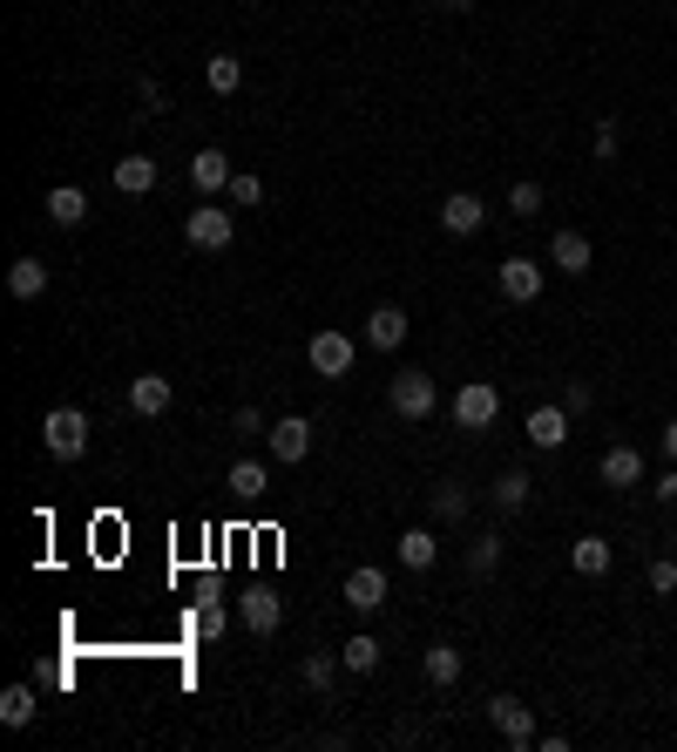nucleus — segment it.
<instances>
[{
	"label": "nucleus",
	"mask_w": 677,
	"mask_h": 752,
	"mask_svg": "<svg viewBox=\"0 0 677 752\" xmlns=\"http://www.w3.org/2000/svg\"><path fill=\"white\" fill-rule=\"evenodd\" d=\"M89 434H95V427H89L82 407H55V414L42 420V448H48L55 461H82V454H89Z\"/></svg>",
	"instance_id": "obj_1"
},
{
	"label": "nucleus",
	"mask_w": 677,
	"mask_h": 752,
	"mask_svg": "<svg viewBox=\"0 0 677 752\" xmlns=\"http://www.w3.org/2000/svg\"><path fill=\"white\" fill-rule=\"evenodd\" d=\"M386 407L400 414V420H427L433 407H441V393H433V380H427L420 367H407V373L386 380Z\"/></svg>",
	"instance_id": "obj_2"
},
{
	"label": "nucleus",
	"mask_w": 677,
	"mask_h": 752,
	"mask_svg": "<svg viewBox=\"0 0 677 752\" xmlns=\"http://www.w3.org/2000/svg\"><path fill=\"white\" fill-rule=\"evenodd\" d=\"M183 237L196 251H230V237H237V211L230 204H196L183 217Z\"/></svg>",
	"instance_id": "obj_3"
},
{
	"label": "nucleus",
	"mask_w": 677,
	"mask_h": 752,
	"mask_svg": "<svg viewBox=\"0 0 677 752\" xmlns=\"http://www.w3.org/2000/svg\"><path fill=\"white\" fill-rule=\"evenodd\" d=\"M305 360H312V373H318V380H346V373H352V360H360V346H352V333L326 326V333H312Z\"/></svg>",
	"instance_id": "obj_4"
},
{
	"label": "nucleus",
	"mask_w": 677,
	"mask_h": 752,
	"mask_svg": "<svg viewBox=\"0 0 677 752\" xmlns=\"http://www.w3.org/2000/svg\"><path fill=\"white\" fill-rule=\"evenodd\" d=\"M495 414H501V386H495V380H461V393H454V427L482 434V427H495Z\"/></svg>",
	"instance_id": "obj_5"
},
{
	"label": "nucleus",
	"mask_w": 677,
	"mask_h": 752,
	"mask_svg": "<svg viewBox=\"0 0 677 752\" xmlns=\"http://www.w3.org/2000/svg\"><path fill=\"white\" fill-rule=\"evenodd\" d=\"M542 279H549V271H542L535 258H501V265H495V285H501V299H515V305H535V299H542Z\"/></svg>",
	"instance_id": "obj_6"
},
{
	"label": "nucleus",
	"mask_w": 677,
	"mask_h": 752,
	"mask_svg": "<svg viewBox=\"0 0 677 752\" xmlns=\"http://www.w3.org/2000/svg\"><path fill=\"white\" fill-rule=\"evenodd\" d=\"M488 719H495V732H501L508 745H522V752L542 739V732H535V711H529L522 698H508V692H501V698H488Z\"/></svg>",
	"instance_id": "obj_7"
},
{
	"label": "nucleus",
	"mask_w": 677,
	"mask_h": 752,
	"mask_svg": "<svg viewBox=\"0 0 677 752\" xmlns=\"http://www.w3.org/2000/svg\"><path fill=\"white\" fill-rule=\"evenodd\" d=\"M271 461H285V468H298L305 454H312V420L305 414H285V420H271Z\"/></svg>",
	"instance_id": "obj_8"
},
{
	"label": "nucleus",
	"mask_w": 677,
	"mask_h": 752,
	"mask_svg": "<svg viewBox=\"0 0 677 752\" xmlns=\"http://www.w3.org/2000/svg\"><path fill=\"white\" fill-rule=\"evenodd\" d=\"M482 224H488V204L474 190H454L448 204H441V231L448 237H482Z\"/></svg>",
	"instance_id": "obj_9"
},
{
	"label": "nucleus",
	"mask_w": 677,
	"mask_h": 752,
	"mask_svg": "<svg viewBox=\"0 0 677 752\" xmlns=\"http://www.w3.org/2000/svg\"><path fill=\"white\" fill-rule=\"evenodd\" d=\"M339 597H346L352 610H360V617H373V610L386 604V570H380V563H360V570L346 576V590H339Z\"/></svg>",
	"instance_id": "obj_10"
},
{
	"label": "nucleus",
	"mask_w": 677,
	"mask_h": 752,
	"mask_svg": "<svg viewBox=\"0 0 677 752\" xmlns=\"http://www.w3.org/2000/svg\"><path fill=\"white\" fill-rule=\"evenodd\" d=\"M237 617H245L258 638H271L278 624H285V604H278V590H264V583H251L245 597H237Z\"/></svg>",
	"instance_id": "obj_11"
},
{
	"label": "nucleus",
	"mask_w": 677,
	"mask_h": 752,
	"mask_svg": "<svg viewBox=\"0 0 677 752\" xmlns=\"http://www.w3.org/2000/svg\"><path fill=\"white\" fill-rule=\"evenodd\" d=\"M549 265L569 271V279H583V271L596 265V245H589L583 231H555V237H549Z\"/></svg>",
	"instance_id": "obj_12"
},
{
	"label": "nucleus",
	"mask_w": 677,
	"mask_h": 752,
	"mask_svg": "<svg viewBox=\"0 0 677 752\" xmlns=\"http://www.w3.org/2000/svg\"><path fill=\"white\" fill-rule=\"evenodd\" d=\"M230 177H237V170H230V156H224V149H196V156H190V190H196V197L230 190Z\"/></svg>",
	"instance_id": "obj_13"
},
{
	"label": "nucleus",
	"mask_w": 677,
	"mask_h": 752,
	"mask_svg": "<svg viewBox=\"0 0 677 752\" xmlns=\"http://www.w3.org/2000/svg\"><path fill=\"white\" fill-rule=\"evenodd\" d=\"M170 401H177V386H170L163 373H136V380H129V414L156 420V414H170Z\"/></svg>",
	"instance_id": "obj_14"
},
{
	"label": "nucleus",
	"mask_w": 677,
	"mask_h": 752,
	"mask_svg": "<svg viewBox=\"0 0 677 752\" xmlns=\"http://www.w3.org/2000/svg\"><path fill=\"white\" fill-rule=\"evenodd\" d=\"M366 346H373V352L407 346V312H400V305H373V312H366Z\"/></svg>",
	"instance_id": "obj_15"
},
{
	"label": "nucleus",
	"mask_w": 677,
	"mask_h": 752,
	"mask_svg": "<svg viewBox=\"0 0 677 752\" xmlns=\"http://www.w3.org/2000/svg\"><path fill=\"white\" fill-rule=\"evenodd\" d=\"M563 441H569V407H535V414H529V448L555 454Z\"/></svg>",
	"instance_id": "obj_16"
},
{
	"label": "nucleus",
	"mask_w": 677,
	"mask_h": 752,
	"mask_svg": "<svg viewBox=\"0 0 677 752\" xmlns=\"http://www.w3.org/2000/svg\"><path fill=\"white\" fill-rule=\"evenodd\" d=\"M644 474H651L644 448H610V454H603V482H610V489H644Z\"/></svg>",
	"instance_id": "obj_17"
},
{
	"label": "nucleus",
	"mask_w": 677,
	"mask_h": 752,
	"mask_svg": "<svg viewBox=\"0 0 677 752\" xmlns=\"http://www.w3.org/2000/svg\"><path fill=\"white\" fill-rule=\"evenodd\" d=\"M610 563H617V549H610L603 536L569 542V570H576V576H610Z\"/></svg>",
	"instance_id": "obj_18"
},
{
	"label": "nucleus",
	"mask_w": 677,
	"mask_h": 752,
	"mask_svg": "<svg viewBox=\"0 0 677 752\" xmlns=\"http://www.w3.org/2000/svg\"><path fill=\"white\" fill-rule=\"evenodd\" d=\"M48 224H55V231H75V224H89V197L75 190V183L48 190Z\"/></svg>",
	"instance_id": "obj_19"
},
{
	"label": "nucleus",
	"mask_w": 677,
	"mask_h": 752,
	"mask_svg": "<svg viewBox=\"0 0 677 752\" xmlns=\"http://www.w3.org/2000/svg\"><path fill=\"white\" fill-rule=\"evenodd\" d=\"M393 557H400V563L420 576V570H433V557H441V542H433V529H407L400 542H393Z\"/></svg>",
	"instance_id": "obj_20"
},
{
	"label": "nucleus",
	"mask_w": 677,
	"mask_h": 752,
	"mask_svg": "<svg viewBox=\"0 0 677 752\" xmlns=\"http://www.w3.org/2000/svg\"><path fill=\"white\" fill-rule=\"evenodd\" d=\"M115 190H123V197H149V190H156V164H149L143 149L115 164Z\"/></svg>",
	"instance_id": "obj_21"
},
{
	"label": "nucleus",
	"mask_w": 677,
	"mask_h": 752,
	"mask_svg": "<svg viewBox=\"0 0 677 752\" xmlns=\"http://www.w3.org/2000/svg\"><path fill=\"white\" fill-rule=\"evenodd\" d=\"M380 658H386V644L373 638V630H360V638H346V644H339V664H346V671H360V678H366V671H380Z\"/></svg>",
	"instance_id": "obj_22"
},
{
	"label": "nucleus",
	"mask_w": 677,
	"mask_h": 752,
	"mask_svg": "<svg viewBox=\"0 0 677 752\" xmlns=\"http://www.w3.org/2000/svg\"><path fill=\"white\" fill-rule=\"evenodd\" d=\"M8 292H14V299H42V292H48V265H42V258H14V265H8Z\"/></svg>",
	"instance_id": "obj_23"
},
{
	"label": "nucleus",
	"mask_w": 677,
	"mask_h": 752,
	"mask_svg": "<svg viewBox=\"0 0 677 752\" xmlns=\"http://www.w3.org/2000/svg\"><path fill=\"white\" fill-rule=\"evenodd\" d=\"M34 711H42V698H34V685H8L0 692V726H34Z\"/></svg>",
	"instance_id": "obj_24"
},
{
	"label": "nucleus",
	"mask_w": 677,
	"mask_h": 752,
	"mask_svg": "<svg viewBox=\"0 0 677 752\" xmlns=\"http://www.w3.org/2000/svg\"><path fill=\"white\" fill-rule=\"evenodd\" d=\"M529 495H535V482H529L522 468H508L501 482H495V508H501V516H522V508H529Z\"/></svg>",
	"instance_id": "obj_25"
},
{
	"label": "nucleus",
	"mask_w": 677,
	"mask_h": 752,
	"mask_svg": "<svg viewBox=\"0 0 677 752\" xmlns=\"http://www.w3.org/2000/svg\"><path fill=\"white\" fill-rule=\"evenodd\" d=\"M224 489L251 502V495H264V489H271V474H264V461H230V474H224Z\"/></svg>",
	"instance_id": "obj_26"
},
{
	"label": "nucleus",
	"mask_w": 677,
	"mask_h": 752,
	"mask_svg": "<svg viewBox=\"0 0 677 752\" xmlns=\"http://www.w3.org/2000/svg\"><path fill=\"white\" fill-rule=\"evenodd\" d=\"M495 570H501V536L488 529V536L467 542V576H495Z\"/></svg>",
	"instance_id": "obj_27"
},
{
	"label": "nucleus",
	"mask_w": 677,
	"mask_h": 752,
	"mask_svg": "<svg viewBox=\"0 0 677 752\" xmlns=\"http://www.w3.org/2000/svg\"><path fill=\"white\" fill-rule=\"evenodd\" d=\"M420 664H427V678H433V685H454V678H461V651H454V644H427Z\"/></svg>",
	"instance_id": "obj_28"
},
{
	"label": "nucleus",
	"mask_w": 677,
	"mask_h": 752,
	"mask_svg": "<svg viewBox=\"0 0 677 752\" xmlns=\"http://www.w3.org/2000/svg\"><path fill=\"white\" fill-rule=\"evenodd\" d=\"M204 82H211L217 96H237V82H245V61H237V55H211V61H204Z\"/></svg>",
	"instance_id": "obj_29"
},
{
	"label": "nucleus",
	"mask_w": 677,
	"mask_h": 752,
	"mask_svg": "<svg viewBox=\"0 0 677 752\" xmlns=\"http://www.w3.org/2000/svg\"><path fill=\"white\" fill-rule=\"evenodd\" d=\"M224 204H230V211H258V204H264V177L237 170V177H230V190H224Z\"/></svg>",
	"instance_id": "obj_30"
},
{
	"label": "nucleus",
	"mask_w": 677,
	"mask_h": 752,
	"mask_svg": "<svg viewBox=\"0 0 677 752\" xmlns=\"http://www.w3.org/2000/svg\"><path fill=\"white\" fill-rule=\"evenodd\" d=\"M433 516H441V523H461V516H467V489H461V482H441V489H433Z\"/></svg>",
	"instance_id": "obj_31"
},
{
	"label": "nucleus",
	"mask_w": 677,
	"mask_h": 752,
	"mask_svg": "<svg viewBox=\"0 0 677 752\" xmlns=\"http://www.w3.org/2000/svg\"><path fill=\"white\" fill-rule=\"evenodd\" d=\"M190 624H196V638L211 644V638H224V624H230V617H224V604H217V597H204V604L190 610Z\"/></svg>",
	"instance_id": "obj_32"
},
{
	"label": "nucleus",
	"mask_w": 677,
	"mask_h": 752,
	"mask_svg": "<svg viewBox=\"0 0 677 752\" xmlns=\"http://www.w3.org/2000/svg\"><path fill=\"white\" fill-rule=\"evenodd\" d=\"M298 678H305V685H312V692H332V678H339V664H332V658H326V651H312V658H305V664H298Z\"/></svg>",
	"instance_id": "obj_33"
},
{
	"label": "nucleus",
	"mask_w": 677,
	"mask_h": 752,
	"mask_svg": "<svg viewBox=\"0 0 677 752\" xmlns=\"http://www.w3.org/2000/svg\"><path fill=\"white\" fill-rule=\"evenodd\" d=\"M508 211H515V217H535V211H542V183H529V177H522V183L508 190Z\"/></svg>",
	"instance_id": "obj_34"
},
{
	"label": "nucleus",
	"mask_w": 677,
	"mask_h": 752,
	"mask_svg": "<svg viewBox=\"0 0 677 752\" xmlns=\"http://www.w3.org/2000/svg\"><path fill=\"white\" fill-rule=\"evenodd\" d=\"M589 156H596V164H617V115H603V123H596V143H589Z\"/></svg>",
	"instance_id": "obj_35"
},
{
	"label": "nucleus",
	"mask_w": 677,
	"mask_h": 752,
	"mask_svg": "<svg viewBox=\"0 0 677 752\" xmlns=\"http://www.w3.org/2000/svg\"><path fill=\"white\" fill-rule=\"evenodd\" d=\"M651 590H657V597H670V590H677V563H670V557L651 563Z\"/></svg>",
	"instance_id": "obj_36"
},
{
	"label": "nucleus",
	"mask_w": 677,
	"mask_h": 752,
	"mask_svg": "<svg viewBox=\"0 0 677 752\" xmlns=\"http://www.w3.org/2000/svg\"><path fill=\"white\" fill-rule=\"evenodd\" d=\"M136 96H143V109H149V115H163V109H170V89H163V82H143Z\"/></svg>",
	"instance_id": "obj_37"
},
{
	"label": "nucleus",
	"mask_w": 677,
	"mask_h": 752,
	"mask_svg": "<svg viewBox=\"0 0 677 752\" xmlns=\"http://www.w3.org/2000/svg\"><path fill=\"white\" fill-rule=\"evenodd\" d=\"M563 407H569V414H589V386H583V380L563 386Z\"/></svg>",
	"instance_id": "obj_38"
},
{
	"label": "nucleus",
	"mask_w": 677,
	"mask_h": 752,
	"mask_svg": "<svg viewBox=\"0 0 677 752\" xmlns=\"http://www.w3.org/2000/svg\"><path fill=\"white\" fill-rule=\"evenodd\" d=\"M657 502H670V508H677V461L657 474Z\"/></svg>",
	"instance_id": "obj_39"
},
{
	"label": "nucleus",
	"mask_w": 677,
	"mask_h": 752,
	"mask_svg": "<svg viewBox=\"0 0 677 752\" xmlns=\"http://www.w3.org/2000/svg\"><path fill=\"white\" fill-rule=\"evenodd\" d=\"M237 434H271V427L258 420V407H237Z\"/></svg>",
	"instance_id": "obj_40"
},
{
	"label": "nucleus",
	"mask_w": 677,
	"mask_h": 752,
	"mask_svg": "<svg viewBox=\"0 0 677 752\" xmlns=\"http://www.w3.org/2000/svg\"><path fill=\"white\" fill-rule=\"evenodd\" d=\"M664 454L677 461V420H664Z\"/></svg>",
	"instance_id": "obj_41"
},
{
	"label": "nucleus",
	"mask_w": 677,
	"mask_h": 752,
	"mask_svg": "<svg viewBox=\"0 0 677 752\" xmlns=\"http://www.w3.org/2000/svg\"><path fill=\"white\" fill-rule=\"evenodd\" d=\"M448 8H474V0H448Z\"/></svg>",
	"instance_id": "obj_42"
}]
</instances>
